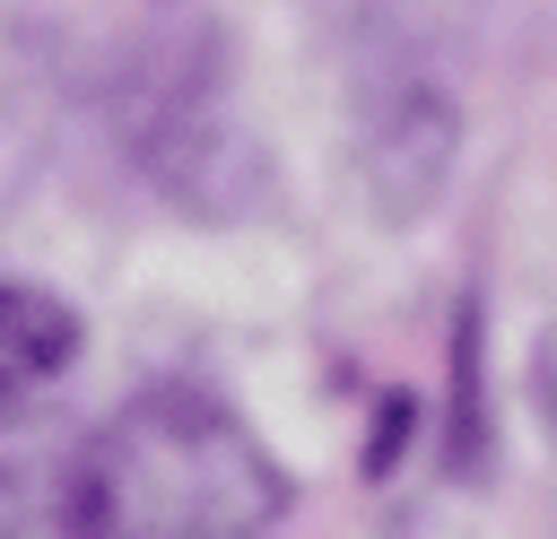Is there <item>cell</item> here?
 Returning a JSON list of instances; mask_svg holds the SVG:
<instances>
[{
  "instance_id": "1",
  "label": "cell",
  "mask_w": 557,
  "mask_h": 539,
  "mask_svg": "<svg viewBox=\"0 0 557 539\" xmlns=\"http://www.w3.org/2000/svg\"><path fill=\"white\" fill-rule=\"evenodd\" d=\"M52 496L96 539H244L287 513V469L226 400L157 383L70 443Z\"/></svg>"
},
{
  "instance_id": "3",
  "label": "cell",
  "mask_w": 557,
  "mask_h": 539,
  "mask_svg": "<svg viewBox=\"0 0 557 539\" xmlns=\"http://www.w3.org/2000/svg\"><path fill=\"white\" fill-rule=\"evenodd\" d=\"M78 356V313L61 296H44L35 278H9L0 287V391L9 409H26L44 383H61Z\"/></svg>"
},
{
  "instance_id": "2",
  "label": "cell",
  "mask_w": 557,
  "mask_h": 539,
  "mask_svg": "<svg viewBox=\"0 0 557 539\" xmlns=\"http://www.w3.org/2000/svg\"><path fill=\"white\" fill-rule=\"evenodd\" d=\"M131 156H148V174L165 191H183L191 209H235L252 191L244 130H235L226 87L200 52L148 61V78L131 87Z\"/></svg>"
}]
</instances>
